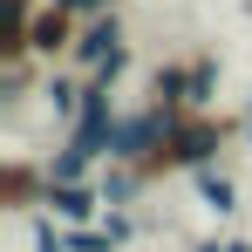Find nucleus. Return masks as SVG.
<instances>
[{
	"instance_id": "nucleus-1",
	"label": "nucleus",
	"mask_w": 252,
	"mask_h": 252,
	"mask_svg": "<svg viewBox=\"0 0 252 252\" xmlns=\"http://www.w3.org/2000/svg\"><path fill=\"white\" fill-rule=\"evenodd\" d=\"M218 143H225V116H211V109H184L177 116V129H170L164 143L143 157V184L150 177H164V170H198V164H211L218 157Z\"/></svg>"
},
{
	"instance_id": "nucleus-2",
	"label": "nucleus",
	"mask_w": 252,
	"mask_h": 252,
	"mask_svg": "<svg viewBox=\"0 0 252 252\" xmlns=\"http://www.w3.org/2000/svg\"><path fill=\"white\" fill-rule=\"evenodd\" d=\"M0 205H7V211L48 205V170H34L28 157H7V170H0Z\"/></svg>"
},
{
	"instance_id": "nucleus-3",
	"label": "nucleus",
	"mask_w": 252,
	"mask_h": 252,
	"mask_svg": "<svg viewBox=\"0 0 252 252\" xmlns=\"http://www.w3.org/2000/svg\"><path fill=\"white\" fill-rule=\"evenodd\" d=\"M102 205V191H89L82 177H48V211L62 218V225H89Z\"/></svg>"
},
{
	"instance_id": "nucleus-4",
	"label": "nucleus",
	"mask_w": 252,
	"mask_h": 252,
	"mask_svg": "<svg viewBox=\"0 0 252 252\" xmlns=\"http://www.w3.org/2000/svg\"><path fill=\"white\" fill-rule=\"evenodd\" d=\"M34 0H7V21H0V62H28L34 55Z\"/></svg>"
},
{
	"instance_id": "nucleus-5",
	"label": "nucleus",
	"mask_w": 252,
	"mask_h": 252,
	"mask_svg": "<svg viewBox=\"0 0 252 252\" xmlns=\"http://www.w3.org/2000/svg\"><path fill=\"white\" fill-rule=\"evenodd\" d=\"M116 48H123V28H116V14H102V21H89L82 34H75L68 55H75V68H102Z\"/></svg>"
},
{
	"instance_id": "nucleus-6",
	"label": "nucleus",
	"mask_w": 252,
	"mask_h": 252,
	"mask_svg": "<svg viewBox=\"0 0 252 252\" xmlns=\"http://www.w3.org/2000/svg\"><path fill=\"white\" fill-rule=\"evenodd\" d=\"M62 48H75V14L62 0H48L34 14V55H62Z\"/></svg>"
},
{
	"instance_id": "nucleus-7",
	"label": "nucleus",
	"mask_w": 252,
	"mask_h": 252,
	"mask_svg": "<svg viewBox=\"0 0 252 252\" xmlns=\"http://www.w3.org/2000/svg\"><path fill=\"white\" fill-rule=\"evenodd\" d=\"M150 102L191 109V68H157V75H150Z\"/></svg>"
},
{
	"instance_id": "nucleus-8",
	"label": "nucleus",
	"mask_w": 252,
	"mask_h": 252,
	"mask_svg": "<svg viewBox=\"0 0 252 252\" xmlns=\"http://www.w3.org/2000/svg\"><path fill=\"white\" fill-rule=\"evenodd\" d=\"M198 198H205V205L218 211V218H225V211L239 205V191H232V177H225V170H211V164H198Z\"/></svg>"
},
{
	"instance_id": "nucleus-9",
	"label": "nucleus",
	"mask_w": 252,
	"mask_h": 252,
	"mask_svg": "<svg viewBox=\"0 0 252 252\" xmlns=\"http://www.w3.org/2000/svg\"><path fill=\"white\" fill-rule=\"evenodd\" d=\"M211 89H218V62H191V109H211Z\"/></svg>"
},
{
	"instance_id": "nucleus-10",
	"label": "nucleus",
	"mask_w": 252,
	"mask_h": 252,
	"mask_svg": "<svg viewBox=\"0 0 252 252\" xmlns=\"http://www.w3.org/2000/svg\"><path fill=\"white\" fill-rule=\"evenodd\" d=\"M89 164H95V157H89L82 143H62V150H55V164H48V177H82Z\"/></svg>"
},
{
	"instance_id": "nucleus-11",
	"label": "nucleus",
	"mask_w": 252,
	"mask_h": 252,
	"mask_svg": "<svg viewBox=\"0 0 252 252\" xmlns=\"http://www.w3.org/2000/svg\"><path fill=\"white\" fill-rule=\"evenodd\" d=\"M34 252H75V246L55 232V218H34Z\"/></svg>"
},
{
	"instance_id": "nucleus-12",
	"label": "nucleus",
	"mask_w": 252,
	"mask_h": 252,
	"mask_svg": "<svg viewBox=\"0 0 252 252\" xmlns=\"http://www.w3.org/2000/svg\"><path fill=\"white\" fill-rule=\"evenodd\" d=\"M68 246H75V252H109L116 239H109V232H89V225H75V232H68Z\"/></svg>"
},
{
	"instance_id": "nucleus-13",
	"label": "nucleus",
	"mask_w": 252,
	"mask_h": 252,
	"mask_svg": "<svg viewBox=\"0 0 252 252\" xmlns=\"http://www.w3.org/2000/svg\"><path fill=\"white\" fill-rule=\"evenodd\" d=\"M102 232H109V239L123 246V239H129V218H123V211H116V205H109V218H102Z\"/></svg>"
},
{
	"instance_id": "nucleus-14",
	"label": "nucleus",
	"mask_w": 252,
	"mask_h": 252,
	"mask_svg": "<svg viewBox=\"0 0 252 252\" xmlns=\"http://www.w3.org/2000/svg\"><path fill=\"white\" fill-rule=\"evenodd\" d=\"M62 7H68V14H109L116 0H62Z\"/></svg>"
},
{
	"instance_id": "nucleus-15",
	"label": "nucleus",
	"mask_w": 252,
	"mask_h": 252,
	"mask_svg": "<svg viewBox=\"0 0 252 252\" xmlns=\"http://www.w3.org/2000/svg\"><path fill=\"white\" fill-rule=\"evenodd\" d=\"M225 252H252V246H246V239H225Z\"/></svg>"
},
{
	"instance_id": "nucleus-16",
	"label": "nucleus",
	"mask_w": 252,
	"mask_h": 252,
	"mask_svg": "<svg viewBox=\"0 0 252 252\" xmlns=\"http://www.w3.org/2000/svg\"><path fill=\"white\" fill-rule=\"evenodd\" d=\"M198 252H225V246H218V239H205V246H198Z\"/></svg>"
}]
</instances>
